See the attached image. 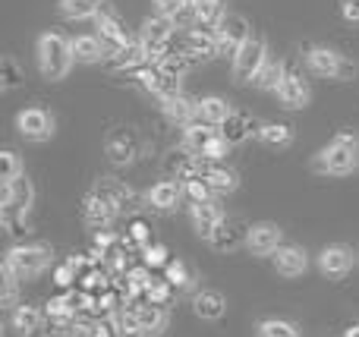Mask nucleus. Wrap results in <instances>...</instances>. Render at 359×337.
<instances>
[{"instance_id": "nucleus-1", "label": "nucleus", "mask_w": 359, "mask_h": 337, "mask_svg": "<svg viewBox=\"0 0 359 337\" xmlns=\"http://www.w3.org/2000/svg\"><path fill=\"white\" fill-rule=\"evenodd\" d=\"M359 167V136L350 130L337 132L325 149L316 151L312 158V170L322 177H347Z\"/></svg>"}, {"instance_id": "nucleus-2", "label": "nucleus", "mask_w": 359, "mask_h": 337, "mask_svg": "<svg viewBox=\"0 0 359 337\" xmlns=\"http://www.w3.org/2000/svg\"><path fill=\"white\" fill-rule=\"evenodd\" d=\"M32 202H35V186L29 183V177H19V180L0 186V224L6 227L10 237L22 233L29 227V212Z\"/></svg>"}, {"instance_id": "nucleus-3", "label": "nucleus", "mask_w": 359, "mask_h": 337, "mask_svg": "<svg viewBox=\"0 0 359 337\" xmlns=\"http://www.w3.org/2000/svg\"><path fill=\"white\" fill-rule=\"evenodd\" d=\"M35 54H38V69L48 82H60L67 79V73L73 69L76 57H73V38L60 35V32H44L35 41Z\"/></svg>"}, {"instance_id": "nucleus-4", "label": "nucleus", "mask_w": 359, "mask_h": 337, "mask_svg": "<svg viewBox=\"0 0 359 337\" xmlns=\"http://www.w3.org/2000/svg\"><path fill=\"white\" fill-rule=\"evenodd\" d=\"M50 246L44 243H16L6 249L4 256V271L16 275L19 281H35L38 275L50 268Z\"/></svg>"}, {"instance_id": "nucleus-5", "label": "nucleus", "mask_w": 359, "mask_h": 337, "mask_svg": "<svg viewBox=\"0 0 359 337\" xmlns=\"http://www.w3.org/2000/svg\"><path fill=\"white\" fill-rule=\"evenodd\" d=\"M306 67H309V73L322 76V79H347V76H353V63L344 54H337L334 48H325V44H312L306 50Z\"/></svg>"}, {"instance_id": "nucleus-6", "label": "nucleus", "mask_w": 359, "mask_h": 337, "mask_svg": "<svg viewBox=\"0 0 359 337\" xmlns=\"http://www.w3.org/2000/svg\"><path fill=\"white\" fill-rule=\"evenodd\" d=\"M174 22L164 16H151L142 22V29H139V44L145 48V54L151 57V63L164 60V57L170 54V41H174Z\"/></svg>"}, {"instance_id": "nucleus-7", "label": "nucleus", "mask_w": 359, "mask_h": 337, "mask_svg": "<svg viewBox=\"0 0 359 337\" xmlns=\"http://www.w3.org/2000/svg\"><path fill=\"white\" fill-rule=\"evenodd\" d=\"M215 38H217V54L221 57L230 54V60H233L236 50L252 38V25H249V19L243 16V13H227V16L215 25Z\"/></svg>"}, {"instance_id": "nucleus-8", "label": "nucleus", "mask_w": 359, "mask_h": 337, "mask_svg": "<svg viewBox=\"0 0 359 337\" xmlns=\"http://www.w3.org/2000/svg\"><path fill=\"white\" fill-rule=\"evenodd\" d=\"M268 63V41L262 35H252L240 50L233 54V82H252L259 69Z\"/></svg>"}, {"instance_id": "nucleus-9", "label": "nucleus", "mask_w": 359, "mask_h": 337, "mask_svg": "<svg viewBox=\"0 0 359 337\" xmlns=\"http://www.w3.org/2000/svg\"><path fill=\"white\" fill-rule=\"evenodd\" d=\"M95 29H98V41L104 44V50H107V57H114V54H120L123 48H130V32H126V25L120 22V16L111 10V6H101V13L95 16Z\"/></svg>"}, {"instance_id": "nucleus-10", "label": "nucleus", "mask_w": 359, "mask_h": 337, "mask_svg": "<svg viewBox=\"0 0 359 337\" xmlns=\"http://www.w3.org/2000/svg\"><path fill=\"white\" fill-rule=\"evenodd\" d=\"M142 151V142H139L136 130H130V126H117V130L107 132L104 139V155L111 164H117V167H126V164L136 161V155Z\"/></svg>"}, {"instance_id": "nucleus-11", "label": "nucleus", "mask_w": 359, "mask_h": 337, "mask_svg": "<svg viewBox=\"0 0 359 337\" xmlns=\"http://www.w3.org/2000/svg\"><path fill=\"white\" fill-rule=\"evenodd\" d=\"M278 101L284 111H303V107H309L312 101V88L309 82L303 79V73H299L293 63H287V73H284V82L278 85Z\"/></svg>"}, {"instance_id": "nucleus-12", "label": "nucleus", "mask_w": 359, "mask_h": 337, "mask_svg": "<svg viewBox=\"0 0 359 337\" xmlns=\"http://www.w3.org/2000/svg\"><path fill=\"white\" fill-rule=\"evenodd\" d=\"M280 246H284V231H280L274 221H259V224H249L246 249L252 252L255 259H271Z\"/></svg>"}, {"instance_id": "nucleus-13", "label": "nucleus", "mask_w": 359, "mask_h": 337, "mask_svg": "<svg viewBox=\"0 0 359 337\" xmlns=\"http://www.w3.org/2000/svg\"><path fill=\"white\" fill-rule=\"evenodd\" d=\"M16 130L29 142H48L54 136V117L44 107H25L16 114Z\"/></svg>"}, {"instance_id": "nucleus-14", "label": "nucleus", "mask_w": 359, "mask_h": 337, "mask_svg": "<svg viewBox=\"0 0 359 337\" xmlns=\"http://www.w3.org/2000/svg\"><path fill=\"white\" fill-rule=\"evenodd\" d=\"M356 259L359 256H353V249H350V246L331 243V246H325V249L318 252V271H322V275H328V277H334V281H341V277H347L350 271H353Z\"/></svg>"}, {"instance_id": "nucleus-15", "label": "nucleus", "mask_w": 359, "mask_h": 337, "mask_svg": "<svg viewBox=\"0 0 359 337\" xmlns=\"http://www.w3.org/2000/svg\"><path fill=\"white\" fill-rule=\"evenodd\" d=\"M82 218H86V224L92 227L95 233H101V231H111V224L120 218V208L111 205L104 195H98L92 189V193L86 195V202H82Z\"/></svg>"}, {"instance_id": "nucleus-16", "label": "nucleus", "mask_w": 359, "mask_h": 337, "mask_svg": "<svg viewBox=\"0 0 359 337\" xmlns=\"http://www.w3.org/2000/svg\"><path fill=\"white\" fill-rule=\"evenodd\" d=\"M271 265H274V271H278L280 277H299V275H306V268H309V256H306L303 246L284 243L271 256Z\"/></svg>"}, {"instance_id": "nucleus-17", "label": "nucleus", "mask_w": 359, "mask_h": 337, "mask_svg": "<svg viewBox=\"0 0 359 337\" xmlns=\"http://www.w3.org/2000/svg\"><path fill=\"white\" fill-rule=\"evenodd\" d=\"M189 221H192V231L208 243V237L221 227L224 212H221V205H217V199L215 202H196V205H189Z\"/></svg>"}, {"instance_id": "nucleus-18", "label": "nucleus", "mask_w": 359, "mask_h": 337, "mask_svg": "<svg viewBox=\"0 0 359 337\" xmlns=\"http://www.w3.org/2000/svg\"><path fill=\"white\" fill-rule=\"evenodd\" d=\"M139 82H142L158 101H168V98H174V95H180V79H174V76H170L168 69H161L158 63L145 67L142 73H139Z\"/></svg>"}, {"instance_id": "nucleus-19", "label": "nucleus", "mask_w": 359, "mask_h": 337, "mask_svg": "<svg viewBox=\"0 0 359 337\" xmlns=\"http://www.w3.org/2000/svg\"><path fill=\"white\" fill-rule=\"evenodd\" d=\"M246 233H249L246 224H240V221H233V218H224L221 227L208 237V246L215 252H233L236 246H246Z\"/></svg>"}, {"instance_id": "nucleus-20", "label": "nucleus", "mask_w": 359, "mask_h": 337, "mask_svg": "<svg viewBox=\"0 0 359 337\" xmlns=\"http://www.w3.org/2000/svg\"><path fill=\"white\" fill-rule=\"evenodd\" d=\"M183 199H186V193H183V183L180 180H158L155 186L145 193V202H149L155 212H174Z\"/></svg>"}, {"instance_id": "nucleus-21", "label": "nucleus", "mask_w": 359, "mask_h": 337, "mask_svg": "<svg viewBox=\"0 0 359 337\" xmlns=\"http://www.w3.org/2000/svg\"><path fill=\"white\" fill-rule=\"evenodd\" d=\"M192 312H196L202 322H221L224 312H227V300H224L221 290L202 287L192 294Z\"/></svg>"}, {"instance_id": "nucleus-22", "label": "nucleus", "mask_w": 359, "mask_h": 337, "mask_svg": "<svg viewBox=\"0 0 359 337\" xmlns=\"http://www.w3.org/2000/svg\"><path fill=\"white\" fill-rule=\"evenodd\" d=\"M107 69H114V73H142L145 67H151V57L145 54V48L139 41H133L130 48H123L120 54H114V57H107Z\"/></svg>"}, {"instance_id": "nucleus-23", "label": "nucleus", "mask_w": 359, "mask_h": 337, "mask_svg": "<svg viewBox=\"0 0 359 337\" xmlns=\"http://www.w3.org/2000/svg\"><path fill=\"white\" fill-rule=\"evenodd\" d=\"M183 50L189 54V60H211V57H221L217 54V38H215V29H192L186 32V44Z\"/></svg>"}, {"instance_id": "nucleus-24", "label": "nucleus", "mask_w": 359, "mask_h": 337, "mask_svg": "<svg viewBox=\"0 0 359 337\" xmlns=\"http://www.w3.org/2000/svg\"><path fill=\"white\" fill-rule=\"evenodd\" d=\"M161 111H164V117H168L170 123H180L186 130V126H192L196 123V117H198V101L180 92V95H174V98L161 101Z\"/></svg>"}, {"instance_id": "nucleus-25", "label": "nucleus", "mask_w": 359, "mask_h": 337, "mask_svg": "<svg viewBox=\"0 0 359 337\" xmlns=\"http://www.w3.org/2000/svg\"><path fill=\"white\" fill-rule=\"evenodd\" d=\"M202 161V158H198ZM198 180H205L211 186L215 195H227V193H236L240 189V177L227 167H217V164H205L202 161V170H198Z\"/></svg>"}, {"instance_id": "nucleus-26", "label": "nucleus", "mask_w": 359, "mask_h": 337, "mask_svg": "<svg viewBox=\"0 0 359 337\" xmlns=\"http://www.w3.org/2000/svg\"><path fill=\"white\" fill-rule=\"evenodd\" d=\"M44 325H48V319H44V309H38V306H19L16 312H10V328L19 337L41 334Z\"/></svg>"}, {"instance_id": "nucleus-27", "label": "nucleus", "mask_w": 359, "mask_h": 337, "mask_svg": "<svg viewBox=\"0 0 359 337\" xmlns=\"http://www.w3.org/2000/svg\"><path fill=\"white\" fill-rule=\"evenodd\" d=\"M259 130H262V126L255 123L249 114L233 111V114H230V117L221 123V139H224V142H230V145H240V142H246L252 132L259 136Z\"/></svg>"}, {"instance_id": "nucleus-28", "label": "nucleus", "mask_w": 359, "mask_h": 337, "mask_svg": "<svg viewBox=\"0 0 359 337\" xmlns=\"http://www.w3.org/2000/svg\"><path fill=\"white\" fill-rule=\"evenodd\" d=\"M130 306V303H126ZM136 309V322H139V331L142 337H161L164 328H168V309L155 306V303H145V306H133Z\"/></svg>"}, {"instance_id": "nucleus-29", "label": "nucleus", "mask_w": 359, "mask_h": 337, "mask_svg": "<svg viewBox=\"0 0 359 337\" xmlns=\"http://www.w3.org/2000/svg\"><path fill=\"white\" fill-rule=\"evenodd\" d=\"M95 193L104 195V199L111 202V205H117V208H120V214L130 212V208H136V195H133V189L126 186V183L114 180V177H101V180L95 183Z\"/></svg>"}, {"instance_id": "nucleus-30", "label": "nucleus", "mask_w": 359, "mask_h": 337, "mask_svg": "<svg viewBox=\"0 0 359 337\" xmlns=\"http://www.w3.org/2000/svg\"><path fill=\"white\" fill-rule=\"evenodd\" d=\"M233 114V107H230L227 98H221V95H205V98H198V117L196 123H205V126H217L221 130V123Z\"/></svg>"}, {"instance_id": "nucleus-31", "label": "nucleus", "mask_w": 359, "mask_h": 337, "mask_svg": "<svg viewBox=\"0 0 359 337\" xmlns=\"http://www.w3.org/2000/svg\"><path fill=\"white\" fill-rule=\"evenodd\" d=\"M217 136H221V130H217V126L192 123V126H186V130H183V149H186V151H192V155L198 158L211 142H215Z\"/></svg>"}, {"instance_id": "nucleus-32", "label": "nucleus", "mask_w": 359, "mask_h": 337, "mask_svg": "<svg viewBox=\"0 0 359 337\" xmlns=\"http://www.w3.org/2000/svg\"><path fill=\"white\" fill-rule=\"evenodd\" d=\"M73 57L79 63H101V60H107V50L98 41V35H79V38H73Z\"/></svg>"}, {"instance_id": "nucleus-33", "label": "nucleus", "mask_w": 359, "mask_h": 337, "mask_svg": "<svg viewBox=\"0 0 359 337\" xmlns=\"http://www.w3.org/2000/svg\"><path fill=\"white\" fill-rule=\"evenodd\" d=\"M284 73H287V60H274V57H268V63L259 69V76L252 79V85L262 88V92H278V85L284 82Z\"/></svg>"}, {"instance_id": "nucleus-34", "label": "nucleus", "mask_w": 359, "mask_h": 337, "mask_svg": "<svg viewBox=\"0 0 359 337\" xmlns=\"http://www.w3.org/2000/svg\"><path fill=\"white\" fill-rule=\"evenodd\" d=\"M101 6H104V0H60L57 4V10H60L63 19H95L101 13Z\"/></svg>"}, {"instance_id": "nucleus-35", "label": "nucleus", "mask_w": 359, "mask_h": 337, "mask_svg": "<svg viewBox=\"0 0 359 337\" xmlns=\"http://www.w3.org/2000/svg\"><path fill=\"white\" fill-rule=\"evenodd\" d=\"M259 142L268 145V149H287L293 142V130L287 123H262Z\"/></svg>"}, {"instance_id": "nucleus-36", "label": "nucleus", "mask_w": 359, "mask_h": 337, "mask_svg": "<svg viewBox=\"0 0 359 337\" xmlns=\"http://www.w3.org/2000/svg\"><path fill=\"white\" fill-rule=\"evenodd\" d=\"M255 337H303L299 325L290 319H262L255 325Z\"/></svg>"}, {"instance_id": "nucleus-37", "label": "nucleus", "mask_w": 359, "mask_h": 337, "mask_svg": "<svg viewBox=\"0 0 359 337\" xmlns=\"http://www.w3.org/2000/svg\"><path fill=\"white\" fill-rule=\"evenodd\" d=\"M196 10H198V29H215L227 16V0H202Z\"/></svg>"}, {"instance_id": "nucleus-38", "label": "nucleus", "mask_w": 359, "mask_h": 337, "mask_svg": "<svg viewBox=\"0 0 359 337\" xmlns=\"http://www.w3.org/2000/svg\"><path fill=\"white\" fill-rule=\"evenodd\" d=\"M22 79H25L22 67L16 63V57L6 54L4 60H0V88H4V92H13V88L22 85Z\"/></svg>"}, {"instance_id": "nucleus-39", "label": "nucleus", "mask_w": 359, "mask_h": 337, "mask_svg": "<svg viewBox=\"0 0 359 337\" xmlns=\"http://www.w3.org/2000/svg\"><path fill=\"white\" fill-rule=\"evenodd\" d=\"M22 174H25V167H22V158H19L13 149H6L4 155H0V186H6V183L19 180V177H22Z\"/></svg>"}, {"instance_id": "nucleus-40", "label": "nucleus", "mask_w": 359, "mask_h": 337, "mask_svg": "<svg viewBox=\"0 0 359 337\" xmlns=\"http://www.w3.org/2000/svg\"><path fill=\"white\" fill-rule=\"evenodd\" d=\"M164 281L170 284L174 290H186V287H192V275H189V268H186V262H174L170 259V265L164 268Z\"/></svg>"}, {"instance_id": "nucleus-41", "label": "nucleus", "mask_w": 359, "mask_h": 337, "mask_svg": "<svg viewBox=\"0 0 359 337\" xmlns=\"http://www.w3.org/2000/svg\"><path fill=\"white\" fill-rule=\"evenodd\" d=\"M183 193L189 199V205H196V202H215V193H211V186L205 180H186Z\"/></svg>"}, {"instance_id": "nucleus-42", "label": "nucleus", "mask_w": 359, "mask_h": 337, "mask_svg": "<svg viewBox=\"0 0 359 337\" xmlns=\"http://www.w3.org/2000/svg\"><path fill=\"white\" fill-rule=\"evenodd\" d=\"M19 306H22V303H19V277L4 271V309L6 312H16Z\"/></svg>"}, {"instance_id": "nucleus-43", "label": "nucleus", "mask_w": 359, "mask_h": 337, "mask_svg": "<svg viewBox=\"0 0 359 337\" xmlns=\"http://www.w3.org/2000/svg\"><path fill=\"white\" fill-rule=\"evenodd\" d=\"M126 243H133V246H139V249H149L151 246V231H149V224L145 221H133L130 227H126Z\"/></svg>"}, {"instance_id": "nucleus-44", "label": "nucleus", "mask_w": 359, "mask_h": 337, "mask_svg": "<svg viewBox=\"0 0 359 337\" xmlns=\"http://www.w3.org/2000/svg\"><path fill=\"white\" fill-rule=\"evenodd\" d=\"M170 22H174V29L177 32H192V29H198V10L196 6H180V10L170 16Z\"/></svg>"}, {"instance_id": "nucleus-45", "label": "nucleus", "mask_w": 359, "mask_h": 337, "mask_svg": "<svg viewBox=\"0 0 359 337\" xmlns=\"http://www.w3.org/2000/svg\"><path fill=\"white\" fill-rule=\"evenodd\" d=\"M142 256H145V268H168L170 265V252H168V246H161V243H151L149 249H142Z\"/></svg>"}, {"instance_id": "nucleus-46", "label": "nucleus", "mask_w": 359, "mask_h": 337, "mask_svg": "<svg viewBox=\"0 0 359 337\" xmlns=\"http://www.w3.org/2000/svg\"><path fill=\"white\" fill-rule=\"evenodd\" d=\"M230 149H233V145H230V142H224V139H221V136H217V139H215V142H211V145H208V149H205V151H202V155H198V158H202V161H205V164H221V161H224V158H227V155H230Z\"/></svg>"}, {"instance_id": "nucleus-47", "label": "nucleus", "mask_w": 359, "mask_h": 337, "mask_svg": "<svg viewBox=\"0 0 359 337\" xmlns=\"http://www.w3.org/2000/svg\"><path fill=\"white\" fill-rule=\"evenodd\" d=\"M54 281H57V287H60V290H69L76 281H79V277H76V268H73V265L67 262V265H60V268H57Z\"/></svg>"}, {"instance_id": "nucleus-48", "label": "nucleus", "mask_w": 359, "mask_h": 337, "mask_svg": "<svg viewBox=\"0 0 359 337\" xmlns=\"http://www.w3.org/2000/svg\"><path fill=\"white\" fill-rule=\"evenodd\" d=\"M88 337H120V331H117V325L107 319V322H98V325H95V331Z\"/></svg>"}, {"instance_id": "nucleus-49", "label": "nucleus", "mask_w": 359, "mask_h": 337, "mask_svg": "<svg viewBox=\"0 0 359 337\" xmlns=\"http://www.w3.org/2000/svg\"><path fill=\"white\" fill-rule=\"evenodd\" d=\"M341 13L347 22H359V0H341Z\"/></svg>"}, {"instance_id": "nucleus-50", "label": "nucleus", "mask_w": 359, "mask_h": 337, "mask_svg": "<svg viewBox=\"0 0 359 337\" xmlns=\"http://www.w3.org/2000/svg\"><path fill=\"white\" fill-rule=\"evenodd\" d=\"M155 6H158V16H164V19H170L174 16V13L180 10V0H155Z\"/></svg>"}, {"instance_id": "nucleus-51", "label": "nucleus", "mask_w": 359, "mask_h": 337, "mask_svg": "<svg viewBox=\"0 0 359 337\" xmlns=\"http://www.w3.org/2000/svg\"><path fill=\"white\" fill-rule=\"evenodd\" d=\"M344 337H359V322H356V325H350L347 331H344Z\"/></svg>"}, {"instance_id": "nucleus-52", "label": "nucleus", "mask_w": 359, "mask_h": 337, "mask_svg": "<svg viewBox=\"0 0 359 337\" xmlns=\"http://www.w3.org/2000/svg\"><path fill=\"white\" fill-rule=\"evenodd\" d=\"M180 4H186V6H198L202 0H180Z\"/></svg>"}]
</instances>
